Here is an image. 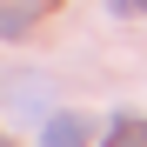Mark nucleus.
Segmentation results:
<instances>
[{
    "instance_id": "7ed1b4c3",
    "label": "nucleus",
    "mask_w": 147,
    "mask_h": 147,
    "mask_svg": "<svg viewBox=\"0 0 147 147\" xmlns=\"http://www.w3.org/2000/svg\"><path fill=\"white\" fill-rule=\"evenodd\" d=\"M40 107H47V74H27L13 87V114H40Z\"/></svg>"
},
{
    "instance_id": "f03ea898",
    "label": "nucleus",
    "mask_w": 147,
    "mask_h": 147,
    "mask_svg": "<svg viewBox=\"0 0 147 147\" xmlns=\"http://www.w3.org/2000/svg\"><path fill=\"white\" fill-rule=\"evenodd\" d=\"M27 13H34V0H0V40H20V34H27L34 27Z\"/></svg>"
},
{
    "instance_id": "20e7f679",
    "label": "nucleus",
    "mask_w": 147,
    "mask_h": 147,
    "mask_svg": "<svg viewBox=\"0 0 147 147\" xmlns=\"http://www.w3.org/2000/svg\"><path fill=\"white\" fill-rule=\"evenodd\" d=\"M107 147H147V120H120L107 134Z\"/></svg>"
},
{
    "instance_id": "39448f33",
    "label": "nucleus",
    "mask_w": 147,
    "mask_h": 147,
    "mask_svg": "<svg viewBox=\"0 0 147 147\" xmlns=\"http://www.w3.org/2000/svg\"><path fill=\"white\" fill-rule=\"evenodd\" d=\"M134 7H147V0H134Z\"/></svg>"
},
{
    "instance_id": "f257e3e1",
    "label": "nucleus",
    "mask_w": 147,
    "mask_h": 147,
    "mask_svg": "<svg viewBox=\"0 0 147 147\" xmlns=\"http://www.w3.org/2000/svg\"><path fill=\"white\" fill-rule=\"evenodd\" d=\"M40 147H87V120L80 114H54L40 127Z\"/></svg>"
}]
</instances>
